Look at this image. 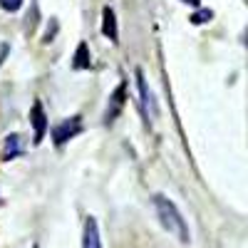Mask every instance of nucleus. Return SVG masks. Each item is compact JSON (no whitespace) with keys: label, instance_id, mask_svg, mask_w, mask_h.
Masks as SVG:
<instances>
[{"label":"nucleus","instance_id":"1","mask_svg":"<svg viewBox=\"0 0 248 248\" xmlns=\"http://www.w3.org/2000/svg\"><path fill=\"white\" fill-rule=\"evenodd\" d=\"M154 206H156V216H159L164 229H167L171 236H176L181 243H189V229H186V221L181 218L174 201H169L167 196L159 194V196H154Z\"/></svg>","mask_w":248,"mask_h":248},{"label":"nucleus","instance_id":"2","mask_svg":"<svg viewBox=\"0 0 248 248\" xmlns=\"http://www.w3.org/2000/svg\"><path fill=\"white\" fill-rule=\"evenodd\" d=\"M137 79H139V94H141V109H144V117H147V122H154L159 117V107L154 102V94L149 92L147 87V79H144L141 70H137Z\"/></svg>","mask_w":248,"mask_h":248},{"label":"nucleus","instance_id":"3","mask_svg":"<svg viewBox=\"0 0 248 248\" xmlns=\"http://www.w3.org/2000/svg\"><path fill=\"white\" fill-rule=\"evenodd\" d=\"M82 129V122H79V117H70V119H65L62 124H57V127L52 129V139H55V144L57 147H62L67 139H72L77 132Z\"/></svg>","mask_w":248,"mask_h":248},{"label":"nucleus","instance_id":"4","mask_svg":"<svg viewBox=\"0 0 248 248\" xmlns=\"http://www.w3.org/2000/svg\"><path fill=\"white\" fill-rule=\"evenodd\" d=\"M30 122H32V129H35V139L32 141L40 144L43 137H45V132H47V117H45V109H43L40 102H35L32 109H30Z\"/></svg>","mask_w":248,"mask_h":248},{"label":"nucleus","instance_id":"5","mask_svg":"<svg viewBox=\"0 0 248 248\" xmlns=\"http://www.w3.org/2000/svg\"><path fill=\"white\" fill-rule=\"evenodd\" d=\"M124 97H127V87L119 85V87L114 90V94L109 97V105H107V112H105V122H107V124L114 122L117 114L122 112V107H124Z\"/></svg>","mask_w":248,"mask_h":248},{"label":"nucleus","instance_id":"6","mask_svg":"<svg viewBox=\"0 0 248 248\" xmlns=\"http://www.w3.org/2000/svg\"><path fill=\"white\" fill-rule=\"evenodd\" d=\"M82 248H102L99 231H97V221L90 216L85 221V233H82Z\"/></svg>","mask_w":248,"mask_h":248},{"label":"nucleus","instance_id":"7","mask_svg":"<svg viewBox=\"0 0 248 248\" xmlns=\"http://www.w3.org/2000/svg\"><path fill=\"white\" fill-rule=\"evenodd\" d=\"M102 32H105V37H109L112 43H117L119 32H117V15H114L112 8L102 10Z\"/></svg>","mask_w":248,"mask_h":248},{"label":"nucleus","instance_id":"8","mask_svg":"<svg viewBox=\"0 0 248 248\" xmlns=\"http://www.w3.org/2000/svg\"><path fill=\"white\" fill-rule=\"evenodd\" d=\"M72 67L75 70H87L90 67V50L85 43H79L77 45V52H75V62H72Z\"/></svg>","mask_w":248,"mask_h":248},{"label":"nucleus","instance_id":"9","mask_svg":"<svg viewBox=\"0 0 248 248\" xmlns=\"http://www.w3.org/2000/svg\"><path fill=\"white\" fill-rule=\"evenodd\" d=\"M17 154H20V137H17V134H10V137L5 139L3 159H5V161H10V159H15Z\"/></svg>","mask_w":248,"mask_h":248},{"label":"nucleus","instance_id":"10","mask_svg":"<svg viewBox=\"0 0 248 248\" xmlns=\"http://www.w3.org/2000/svg\"><path fill=\"white\" fill-rule=\"evenodd\" d=\"M211 17H214L211 10H196V13L191 15V23H194V25H203V23H209Z\"/></svg>","mask_w":248,"mask_h":248},{"label":"nucleus","instance_id":"11","mask_svg":"<svg viewBox=\"0 0 248 248\" xmlns=\"http://www.w3.org/2000/svg\"><path fill=\"white\" fill-rule=\"evenodd\" d=\"M20 5H23V0H0V8L8 10V13H15L20 10Z\"/></svg>","mask_w":248,"mask_h":248},{"label":"nucleus","instance_id":"12","mask_svg":"<svg viewBox=\"0 0 248 248\" xmlns=\"http://www.w3.org/2000/svg\"><path fill=\"white\" fill-rule=\"evenodd\" d=\"M55 30H57V23H52V28H47V35H45V43H50V40H52Z\"/></svg>","mask_w":248,"mask_h":248},{"label":"nucleus","instance_id":"13","mask_svg":"<svg viewBox=\"0 0 248 248\" xmlns=\"http://www.w3.org/2000/svg\"><path fill=\"white\" fill-rule=\"evenodd\" d=\"M181 3H186V5H194V8H199V5H201V0H181Z\"/></svg>","mask_w":248,"mask_h":248}]
</instances>
